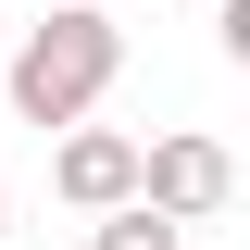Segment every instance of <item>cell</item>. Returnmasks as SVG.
<instances>
[{"label":"cell","mask_w":250,"mask_h":250,"mask_svg":"<svg viewBox=\"0 0 250 250\" xmlns=\"http://www.w3.org/2000/svg\"><path fill=\"white\" fill-rule=\"evenodd\" d=\"M125 75V25L113 13H88V0H62L50 25H25V50H13V113L25 125H88L100 113V88Z\"/></svg>","instance_id":"cell-1"},{"label":"cell","mask_w":250,"mask_h":250,"mask_svg":"<svg viewBox=\"0 0 250 250\" xmlns=\"http://www.w3.org/2000/svg\"><path fill=\"white\" fill-rule=\"evenodd\" d=\"M138 200H150L163 225H213L225 200H238V163H225V138H200V125L150 138V150H138Z\"/></svg>","instance_id":"cell-2"},{"label":"cell","mask_w":250,"mask_h":250,"mask_svg":"<svg viewBox=\"0 0 250 250\" xmlns=\"http://www.w3.org/2000/svg\"><path fill=\"white\" fill-rule=\"evenodd\" d=\"M50 188L75 200V213H113V200H138V138H125V125H62Z\"/></svg>","instance_id":"cell-3"},{"label":"cell","mask_w":250,"mask_h":250,"mask_svg":"<svg viewBox=\"0 0 250 250\" xmlns=\"http://www.w3.org/2000/svg\"><path fill=\"white\" fill-rule=\"evenodd\" d=\"M88 250H188V225H163L150 200H113V213H100V238Z\"/></svg>","instance_id":"cell-4"},{"label":"cell","mask_w":250,"mask_h":250,"mask_svg":"<svg viewBox=\"0 0 250 250\" xmlns=\"http://www.w3.org/2000/svg\"><path fill=\"white\" fill-rule=\"evenodd\" d=\"M0 238H13V200H0Z\"/></svg>","instance_id":"cell-5"}]
</instances>
